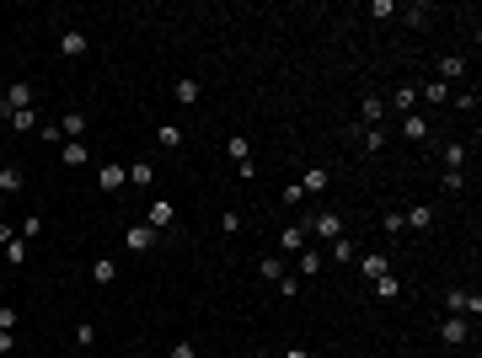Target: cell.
Returning <instances> with one entry per match:
<instances>
[{
	"label": "cell",
	"instance_id": "obj_36",
	"mask_svg": "<svg viewBox=\"0 0 482 358\" xmlns=\"http://www.w3.org/2000/svg\"><path fill=\"white\" fill-rule=\"evenodd\" d=\"M402 22H408V27H423V22H429V6H408V16H402Z\"/></svg>",
	"mask_w": 482,
	"mask_h": 358
},
{
	"label": "cell",
	"instance_id": "obj_20",
	"mask_svg": "<svg viewBox=\"0 0 482 358\" xmlns=\"http://www.w3.org/2000/svg\"><path fill=\"white\" fill-rule=\"evenodd\" d=\"M402 134H408L413 144H423V139H429V123H423L418 112H408V118H402Z\"/></svg>",
	"mask_w": 482,
	"mask_h": 358
},
{
	"label": "cell",
	"instance_id": "obj_14",
	"mask_svg": "<svg viewBox=\"0 0 482 358\" xmlns=\"http://www.w3.org/2000/svg\"><path fill=\"white\" fill-rule=\"evenodd\" d=\"M225 156L236 161V166H241V161H252V139H247V134H230V139H225Z\"/></svg>",
	"mask_w": 482,
	"mask_h": 358
},
{
	"label": "cell",
	"instance_id": "obj_6",
	"mask_svg": "<svg viewBox=\"0 0 482 358\" xmlns=\"http://www.w3.org/2000/svg\"><path fill=\"white\" fill-rule=\"evenodd\" d=\"M123 182H129V166H118V161H108V166L96 171V187H102V192H118Z\"/></svg>",
	"mask_w": 482,
	"mask_h": 358
},
{
	"label": "cell",
	"instance_id": "obj_2",
	"mask_svg": "<svg viewBox=\"0 0 482 358\" xmlns=\"http://www.w3.org/2000/svg\"><path fill=\"white\" fill-rule=\"evenodd\" d=\"M311 236H322V241H337V236H349V230H343V214H332V209L311 214Z\"/></svg>",
	"mask_w": 482,
	"mask_h": 358
},
{
	"label": "cell",
	"instance_id": "obj_18",
	"mask_svg": "<svg viewBox=\"0 0 482 358\" xmlns=\"http://www.w3.org/2000/svg\"><path fill=\"white\" fill-rule=\"evenodd\" d=\"M113 278H118V262H113V257H96L91 262V284H113Z\"/></svg>",
	"mask_w": 482,
	"mask_h": 358
},
{
	"label": "cell",
	"instance_id": "obj_39",
	"mask_svg": "<svg viewBox=\"0 0 482 358\" xmlns=\"http://www.w3.org/2000/svg\"><path fill=\"white\" fill-rule=\"evenodd\" d=\"M279 294L295 299V294H301V278H289V273H284V278H279Z\"/></svg>",
	"mask_w": 482,
	"mask_h": 358
},
{
	"label": "cell",
	"instance_id": "obj_10",
	"mask_svg": "<svg viewBox=\"0 0 482 358\" xmlns=\"http://www.w3.org/2000/svg\"><path fill=\"white\" fill-rule=\"evenodd\" d=\"M172 219H177V214H172V198H156V203H150V214H145V225H150V230H167Z\"/></svg>",
	"mask_w": 482,
	"mask_h": 358
},
{
	"label": "cell",
	"instance_id": "obj_11",
	"mask_svg": "<svg viewBox=\"0 0 482 358\" xmlns=\"http://www.w3.org/2000/svg\"><path fill=\"white\" fill-rule=\"evenodd\" d=\"M60 54H65V59H81V54H86V33H81V27H70V33L60 37Z\"/></svg>",
	"mask_w": 482,
	"mask_h": 358
},
{
	"label": "cell",
	"instance_id": "obj_34",
	"mask_svg": "<svg viewBox=\"0 0 482 358\" xmlns=\"http://www.w3.org/2000/svg\"><path fill=\"white\" fill-rule=\"evenodd\" d=\"M33 236H43V214H27L22 219V241H33Z\"/></svg>",
	"mask_w": 482,
	"mask_h": 358
},
{
	"label": "cell",
	"instance_id": "obj_12",
	"mask_svg": "<svg viewBox=\"0 0 482 358\" xmlns=\"http://www.w3.org/2000/svg\"><path fill=\"white\" fill-rule=\"evenodd\" d=\"M402 225H408V230H429L434 225V209H429V203H413L408 214H402Z\"/></svg>",
	"mask_w": 482,
	"mask_h": 358
},
{
	"label": "cell",
	"instance_id": "obj_24",
	"mask_svg": "<svg viewBox=\"0 0 482 358\" xmlns=\"http://www.w3.org/2000/svg\"><path fill=\"white\" fill-rule=\"evenodd\" d=\"M0 251H6V262H11V267H22V262H27V241H22V236H11Z\"/></svg>",
	"mask_w": 482,
	"mask_h": 358
},
{
	"label": "cell",
	"instance_id": "obj_3",
	"mask_svg": "<svg viewBox=\"0 0 482 358\" xmlns=\"http://www.w3.org/2000/svg\"><path fill=\"white\" fill-rule=\"evenodd\" d=\"M445 311H456V316H482V294H466V289H445Z\"/></svg>",
	"mask_w": 482,
	"mask_h": 358
},
{
	"label": "cell",
	"instance_id": "obj_35",
	"mask_svg": "<svg viewBox=\"0 0 482 358\" xmlns=\"http://www.w3.org/2000/svg\"><path fill=\"white\" fill-rule=\"evenodd\" d=\"M301 273H322V251H301Z\"/></svg>",
	"mask_w": 482,
	"mask_h": 358
},
{
	"label": "cell",
	"instance_id": "obj_28",
	"mask_svg": "<svg viewBox=\"0 0 482 358\" xmlns=\"http://www.w3.org/2000/svg\"><path fill=\"white\" fill-rule=\"evenodd\" d=\"M129 182H134V187H145V182H156V166H150V161H134V166H129Z\"/></svg>",
	"mask_w": 482,
	"mask_h": 358
},
{
	"label": "cell",
	"instance_id": "obj_30",
	"mask_svg": "<svg viewBox=\"0 0 482 358\" xmlns=\"http://www.w3.org/2000/svg\"><path fill=\"white\" fill-rule=\"evenodd\" d=\"M466 166V144H445V171H461Z\"/></svg>",
	"mask_w": 482,
	"mask_h": 358
},
{
	"label": "cell",
	"instance_id": "obj_7",
	"mask_svg": "<svg viewBox=\"0 0 482 358\" xmlns=\"http://www.w3.org/2000/svg\"><path fill=\"white\" fill-rule=\"evenodd\" d=\"M381 118H386V102H381L375 91H364V96H359V123H364V129H375Z\"/></svg>",
	"mask_w": 482,
	"mask_h": 358
},
{
	"label": "cell",
	"instance_id": "obj_32",
	"mask_svg": "<svg viewBox=\"0 0 482 358\" xmlns=\"http://www.w3.org/2000/svg\"><path fill=\"white\" fill-rule=\"evenodd\" d=\"M364 150H370V156H375V150H386V129H381V123L364 129Z\"/></svg>",
	"mask_w": 482,
	"mask_h": 358
},
{
	"label": "cell",
	"instance_id": "obj_19",
	"mask_svg": "<svg viewBox=\"0 0 482 358\" xmlns=\"http://www.w3.org/2000/svg\"><path fill=\"white\" fill-rule=\"evenodd\" d=\"M370 289H375V299H386V305H391V299L402 294V284H397V278H391V273H381V278H375Z\"/></svg>",
	"mask_w": 482,
	"mask_h": 358
},
{
	"label": "cell",
	"instance_id": "obj_38",
	"mask_svg": "<svg viewBox=\"0 0 482 358\" xmlns=\"http://www.w3.org/2000/svg\"><path fill=\"white\" fill-rule=\"evenodd\" d=\"M75 342L91 347V342H96V326H91V321H81V326H75Z\"/></svg>",
	"mask_w": 482,
	"mask_h": 358
},
{
	"label": "cell",
	"instance_id": "obj_31",
	"mask_svg": "<svg viewBox=\"0 0 482 358\" xmlns=\"http://www.w3.org/2000/svg\"><path fill=\"white\" fill-rule=\"evenodd\" d=\"M6 123H11L16 134H27V129H33V123H38V112H33V108H22V112H11V118H6Z\"/></svg>",
	"mask_w": 482,
	"mask_h": 358
},
{
	"label": "cell",
	"instance_id": "obj_5",
	"mask_svg": "<svg viewBox=\"0 0 482 358\" xmlns=\"http://www.w3.org/2000/svg\"><path fill=\"white\" fill-rule=\"evenodd\" d=\"M466 332H471L466 316H445V321H439V342H445V347H461V342H466Z\"/></svg>",
	"mask_w": 482,
	"mask_h": 358
},
{
	"label": "cell",
	"instance_id": "obj_23",
	"mask_svg": "<svg viewBox=\"0 0 482 358\" xmlns=\"http://www.w3.org/2000/svg\"><path fill=\"white\" fill-rule=\"evenodd\" d=\"M418 102H450V86H445V81H423Z\"/></svg>",
	"mask_w": 482,
	"mask_h": 358
},
{
	"label": "cell",
	"instance_id": "obj_17",
	"mask_svg": "<svg viewBox=\"0 0 482 358\" xmlns=\"http://www.w3.org/2000/svg\"><path fill=\"white\" fill-rule=\"evenodd\" d=\"M198 96H204V86L193 81V75H182V81H177V102H182V108H193Z\"/></svg>",
	"mask_w": 482,
	"mask_h": 358
},
{
	"label": "cell",
	"instance_id": "obj_1",
	"mask_svg": "<svg viewBox=\"0 0 482 358\" xmlns=\"http://www.w3.org/2000/svg\"><path fill=\"white\" fill-rule=\"evenodd\" d=\"M22 108H33V86H27V81H11V86H6V96H0V118H11V112H22Z\"/></svg>",
	"mask_w": 482,
	"mask_h": 358
},
{
	"label": "cell",
	"instance_id": "obj_8",
	"mask_svg": "<svg viewBox=\"0 0 482 358\" xmlns=\"http://www.w3.org/2000/svg\"><path fill=\"white\" fill-rule=\"evenodd\" d=\"M295 187H301V192H311V198H316V192H327V187H332V171H327V166H311L301 182H295Z\"/></svg>",
	"mask_w": 482,
	"mask_h": 358
},
{
	"label": "cell",
	"instance_id": "obj_26",
	"mask_svg": "<svg viewBox=\"0 0 482 358\" xmlns=\"http://www.w3.org/2000/svg\"><path fill=\"white\" fill-rule=\"evenodd\" d=\"M0 192H22V166H0Z\"/></svg>",
	"mask_w": 482,
	"mask_h": 358
},
{
	"label": "cell",
	"instance_id": "obj_15",
	"mask_svg": "<svg viewBox=\"0 0 482 358\" xmlns=\"http://www.w3.org/2000/svg\"><path fill=\"white\" fill-rule=\"evenodd\" d=\"M354 262H359V273L370 278V284H375V278L386 273V257H381V251H364V257H354Z\"/></svg>",
	"mask_w": 482,
	"mask_h": 358
},
{
	"label": "cell",
	"instance_id": "obj_40",
	"mask_svg": "<svg viewBox=\"0 0 482 358\" xmlns=\"http://www.w3.org/2000/svg\"><path fill=\"white\" fill-rule=\"evenodd\" d=\"M11 326H16V311H11V305H0V332H11Z\"/></svg>",
	"mask_w": 482,
	"mask_h": 358
},
{
	"label": "cell",
	"instance_id": "obj_9",
	"mask_svg": "<svg viewBox=\"0 0 482 358\" xmlns=\"http://www.w3.org/2000/svg\"><path fill=\"white\" fill-rule=\"evenodd\" d=\"M156 241H161V230H150V225H129V251H156Z\"/></svg>",
	"mask_w": 482,
	"mask_h": 358
},
{
	"label": "cell",
	"instance_id": "obj_29",
	"mask_svg": "<svg viewBox=\"0 0 482 358\" xmlns=\"http://www.w3.org/2000/svg\"><path fill=\"white\" fill-rule=\"evenodd\" d=\"M257 278H268V284H279V278H284V262H279V257H263V262H257Z\"/></svg>",
	"mask_w": 482,
	"mask_h": 358
},
{
	"label": "cell",
	"instance_id": "obj_21",
	"mask_svg": "<svg viewBox=\"0 0 482 358\" xmlns=\"http://www.w3.org/2000/svg\"><path fill=\"white\" fill-rule=\"evenodd\" d=\"M60 134H65V139H81V134H86V112H65V118H60Z\"/></svg>",
	"mask_w": 482,
	"mask_h": 358
},
{
	"label": "cell",
	"instance_id": "obj_37",
	"mask_svg": "<svg viewBox=\"0 0 482 358\" xmlns=\"http://www.w3.org/2000/svg\"><path fill=\"white\" fill-rule=\"evenodd\" d=\"M220 230H225V236H236V230H241V209H225V219H220Z\"/></svg>",
	"mask_w": 482,
	"mask_h": 358
},
{
	"label": "cell",
	"instance_id": "obj_33",
	"mask_svg": "<svg viewBox=\"0 0 482 358\" xmlns=\"http://www.w3.org/2000/svg\"><path fill=\"white\" fill-rule=\"evenodd\" d=\"M370 16H381V22H391V16H397V0H370Z\"/></svg>",
	"mask_w": 482,
	"mask_h": 358
},
{
	"label": "cell",
	"instance_id": "obj_27",
	"mask_svg": "<svg viewBox=\"0 0 482 358\" xmlns=\"http://www.w3.org/2000/svg\"><path fill=\"white\" fill-rule=\"evenodd\" d=\"M60 161H65V166H86V144H81V139H70V144L60 150Z\"/></svg>",
	"mask_w": 482,
	"mask_h": 358
},
{
	"label": "cell",
	"instance_id": "obj_25",
	"mask_svg": "<svg viewBox=\"0 0 482 358\" xmlns=\"http://www.w3.org/2000/svg\"><path fill=\"white\" fill-rule=\"evenodd\" d=\"M156 144H161V150H177V144H182V129H177V123H161V129H156Z\"/></svg>",
	"mask_w": 482,
	"mask_h": 358
},
{
	"label": "cell",
	"instance_id": "obj_43",
	"mask_svg": "<svg viewBox=\"0 0 482 358\" xmlns=\"http://www.w3.org/2000/svg\"><path fill=\"white\" fill-rule=\"evenodd\" d=\"M284 358H311V353H306V347H289V353Z\"/></svg>",
	"mask_w": 482,
	"mask_h": 358
},
{
	"label": "cell",
	"instance_id": "obj_16",
	"mask_svg": "<svg viewBox=\"0 0 482 358\" xmlns=\"http://www.w3.org/2000/svg\"><path fill=\"white\" fill-rule=\"evenodd\" d=\"M354 257H359V246H354L349 236H337V241H332V262H337V267H349Z\"/></svg>",
	"mask_w": 482,
	"mask_h": 358
},
{
	"label": "cell",
	"instance_id": "obj_22",
	"mask_svg": "<svg viewBox=\"0 0 482 358\" xmlns=\"http://www.w3.org/2000/svg\"><path fill=\"white\" fill-rule=\"evenodd\" d=\"M456 75H466V59H456V54H450V59H439V75H434V81H456Z\"/></svg>",
	"mask_w": 482,
	"mask_h": 358
},
{
	"label": "cell",
	"instance_id": "obj_13",
	"mask_svg": "<svg viewBox=\"0 0 482 358\" xmlns=\"http://www.w3.org/2000/svg\"><path fill=\"white\" fill-rule=\"evenodd\" d=\"M391 108H397L402 118H408V112L418 108V86H397V91H391Z\"/></svg>",
	"mask_w": 482,
	"mask_h": 358
},
{
	"label": "cell",
	"instance_id": "obj_42",
	"mask_svg": "<svg viewBox=\"0 0 482 358\" xmlns=\"http://www.w3.org/2000/svg\"><path fill=\"white\" fill-rule=\"evenodd\" d=\"M11 347H16V337H11V332H0V353H11Z\"/></svg>",
	"mask_w": 482,
	"mask_h": 358
},
{
	"label": "cell",
	"instance_id": "obj_4",
	"mask_svg": "<svg viewBox=\"0 0 482 358\" xmlns=\"http://www.w3.org/2000/svg\"><path fill=\"white\" fill-rule=\"evenodd\" d=\"M306 236H311V219L284 225V230H279V251H306Z\"/></svg>",
	"mask_w": 482,
	"mask_h": 358
},
{
	"label": "cell",
	"instance_id": "obj_41",
	"mask_svg": "<svg viewBox=\"0 0 482 358\" xmlns=\"http://www.w3.org/2000/svg\"><path fill=\"white\" fill-rule=\"evenodd\" d=\"M172 358H198V347H193V342H177V347H172Z\"/></svg>",
	"mask_w": 482,
	"mask_h": 358
}]
</instances>
